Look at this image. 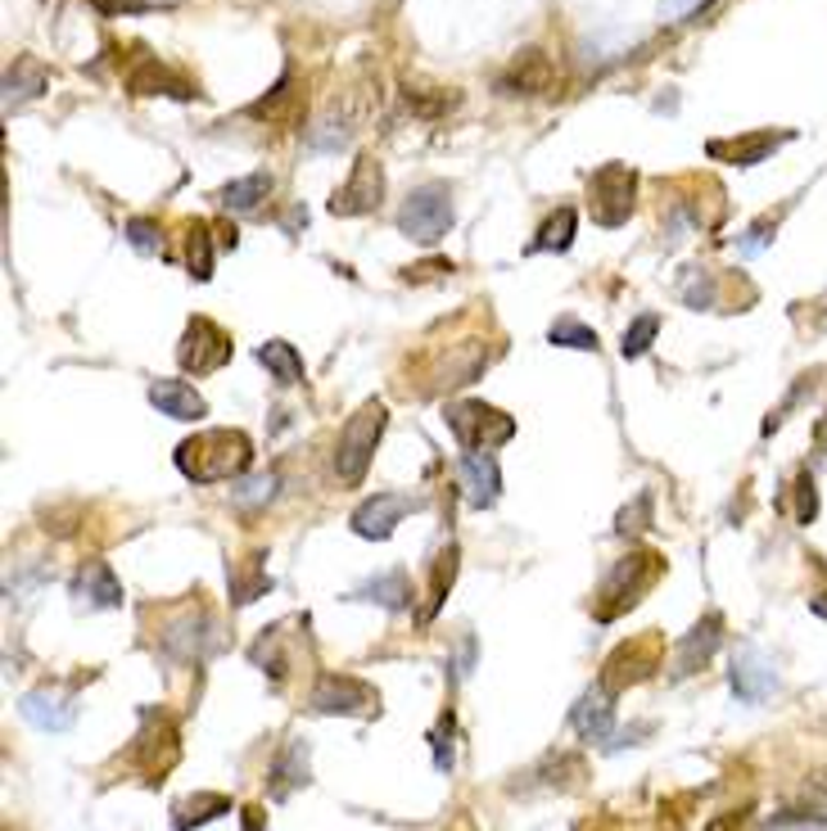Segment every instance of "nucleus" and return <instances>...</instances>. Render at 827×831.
Wrapping results in <instances>:
<instances>
[{
	"label": "nucleus",
	"mask_w": 827,
	"mask_h": 831,
	"mask_svg": "<svg viewBox=\"0 0 827 831\" xmlns=\"http://www.w3.org/2000/svg\"><path fill=\"white\" fill-rule=\"evenodd\" d=\"M289 100H295V73H285V77L276 81V87H272L263 100H254L244 113H250V118H267V122H272V118H285Z\"/></svg>",
	"instance_id": "72a5a7b5"
},
{
	"label": "nucleus",
	"mask_w": 827,
	"mask_h": 831,
	"mask_svg": "<svg viewBox=\"0 0 827 831\" xmlns=\"http://www.w3.org/2000/svg\"><path fill=\"white\" fill-rule=\"evenodd\" d=\"M186 267L195 280H209L213 276V240H209V226L195 222L186 231Z\"/></svg>",
	"instance_id": "7c9ffc66"
},
{
	"label": "nucleus",
	"mask_w": 827,
	"mask_h": 831,
	"mask_svg": "<svg viewBox=\"0 0 827 831\" xmlns=\"http://www.w3.org/2000/svg\"><path fill=\"white\" fill-rule=\"evenodd\" d=\"M452 226V190L443 181L417 186L398 208V231L417 244H439Z\"/></svg>",
	"instance_id": "423d86ee"
},
{
	"label": "nucleus",
	"mask_w": 827,
	"mask_h": 831,
	"mask_svg": "<svg viewBox=\"0 0 827 831\" xmlns=\"http://www.w3.org/2000/svg\"><path fill=\"white\" fill-rule=\"evenodd\" d=\"M633 195H638V173L629 163H606L588 177V208L597 226H625L633 213Z\"/></svg>",
	"instance_id": "0eeeda50"
},
{
	"label": "nucleus",
	"mask_w": 827,
	"mask_h": 831,
	"mask_svg": "<svg viewBox=\"0 0 827 831\" xmlns=\"http://www.w3.org/2000/svg\"><path fill=\"white\" fill-rule=\"evenodd\" d=\"M150 402L163 416H173V421H203V416H209L203 394L195 385H186V380H154L150 385Z\"/></svg>",
	"instance_id": "a211bd4d"
},
{
	"label": "nucleus",
	"mask_w": 827,
	"mask_h": 831,
	"mask_svg": "<svg viewBox=\"0 0 827 831\" xmlns=\"http://www.w3.org/2000/svg\"><path fill=\"white\" fill-rule=\"evenodd\" d=\"M258 362L272 370V380H276V385H304V357H299L295 344L267 340V344H258Z\"/></svg>",
	"instance_id": "bb28decb"
},
{
	"label": "nucleus",
	"mask_w": 827,
	"mask_h": 831,
	"mask_svg": "<svg viewBox=\"0 0 827 831\" xmlns=\"http://www.w3.org/2000/svg\"><path fill=\"white\" fill-rule=\"evenodd\" d=\"M272 195V173H250V177H240L231 186L218 190V203L227 208V213H254V208Z\"/></svg>",
	"instance_id": "a878e982"
},
{
	"label": "nucleus",
	"mask_w": 827,
	"mask_h": 831,
	"mask_svg": "<svg viewBox=\"0 0 827 831\" xmlns=\"http://www.w3.org/2000/svg\"><path fill=\"white\" fill-rule=\"evenodd\" d=\"M276 488H280V475L267 470V475H254V479L235 484L231 488V502L235 507H263V502H272V497H276Z\"/></svg>",
	"instance_id": "473e14b6"
},
{
	"label": "nucleus",
	"mask_w": 827,
	"mask_h": 831,
	"mask_svg": "<svg viewBox=\"0 0 827 831\" xmlns=\"http://www.w3.org/2000/svg\"><path fill=\"white\" fill-rule=\"evenodd\" d=\"M371 109H376V100H371L366 91H340V96H330L317 118H312V128H308V149L317 154H340L353 145V136L362 132V122L371 118Z\"/></svg>",
	"instance_id": "7ed1b4c3"
},
{
	"label": "nucleus",
	"mask_w": 827,
	"mask_h": 831,
	"mask_svg": "<svg viewBox=\"0 0 827 831\" xmlns=\"http://www.w3.org/2000/svg\"><path fill=\"white\" fill-rule=\"evenodd\" d=\"M295 786H308V745L304 741H289L280 760L272 764V800H285Z\"/></svg>",
	"instance_id": "b1692460"
},
{
	"label": "nucleus",
	"mask_w": 827,
	"mask_h": 831,
	"mask_svg": "<svg viewBox=\"0 0 827 831\" xmlns=\"http://www.w3.org/2000/svg\"><path fill=\"white\" fill-rule=\"evenodd\" d=\"M213 646H218V623L203 610L168 623V633H163V651H168L173 660H186V664H199Z\"/></svg>",
	"instance_id": "f8f14e48"
},
{
	"label": "nucleus",
	"mask_w": 827,
	"mask_h": 831,
	"mask_svg": "<svg viewBox=\"0 0 827 831\" xmlns=\"http://www.w3.org/2000/svg\"><path fill=\"white\" fill-rule=\"evenodd\" d=\"M443 421H448L452 439H457L466 452H493V447H503V443L516 439V421H511V416L498 411V407H488V402H479V398L448 402Z\"/></svg>",
	"instance_id": "20e7f679"
},
{
	"label": "nucleus",
	"mask_w": 827,
	"mask_h": 831,
	"mask_svg": "<svg viewBox=\"0 0 827 831\" xmlns=\"http://www.w3.org/2000/svg\"><path fill=\"white\" fill-rule=\"evenodd\" d=\"M122 231H128L132 248H141V254H158V248H163V231H158V222H150V218H132Z\"/></svg>",
	"instance_id": "4c0bfd02"
},
{
	"label": "nucleus",
	"mask_w": 827,
	"mask_h": 831,
	"mask_svg": "<svg viewBox=\"0 0 827 831\" xmlns=\"http://www.w3.org/2000/svg\"><path fill=\"white\" fill-rule=\"evenodd\" d=\"M706 5L710 0H660V14H665L670 23H683V19H696Z\"/></svg>",
	"instance_id": "a19ab883"
},
{
	"label": "nucleus",
	"mask_w": 827,
	"mask_h": 831,
	"mask_svg": "<svg viewBox=\"0 0 827 831\" xmlns=\"http://www.w3.org/2000/svg\"><path fill=\"white\" fill-rule=\"evenodd\" d=\"M46 68H41L32 55H19L14 64H10V73H5V109H19V104H27V100H36L41 91H46Z\"/></svg>",
	"instance_id": "4be33fe9"
},
{
	"label": "nucleus",
	"mask_w": 827,
	"mask_h": 831,
	"mask_svg": "<svg viewBox=\"0 0 827 831\" xmlns=\"http://www.w3.org/2000/svg\"><path fill=\"white\" fill-rule=\"evenodd\" d=\"M796 132H756V136H741V141H710L706 145V154L710 158H728V163H737V168H756V163L769 154V149H778L782 141H792Z\"/></svg>",
	"instance_id": "412c9836"
},
{
	"label": "nucleus",
	"mask_w": 827,
	"mask_h": 831,
	"mask_svg": "<svg viewBox=\"0 0 827 831\" xmlns=\"http://www.w3.org/2000/svg\"><path fill=\"white\" fill-rule=\"evenodd\" d=\"M574 732L584 736V741H606L610 736V723H615V710H610V691L597 683L593 691H584V700L574 705V714H570Z\"/></svg>",
	"instance_id": "aec40b11"
},
{
	"label": "nucleus",
	"mask_w": 827,
	"mask_h": 831,
	"mask_svg": "<svg viewBox=\"0 0 827 831\" xmlns=\"http://www.w3.org/2000/svg\"><path fill=\"white\" fill-rule=\"evenodd\" d=\"M651 524V492H642L638 497V502L633 507H625V511H619V533H638V529H647Z\"/></svg>",
	"instance_id": "ea45409f"
},
{
	"label": "nucleus",
	"mask_w": 827,
	"mask_h": 831,
	"mask_svg": "<svg viewBox=\"0 0 827 831\" xmlns=\"http://www.w3.org/2000/svg\"><path fill=\"white\" fill-rule=\"evenodd\" d=\"M218 813H231V800H222V796L186 800V805H177V831H190V822H209Z\"/></svg>",
	"instance_id": "c9c22d12"
},
{
	"label": "nucleus",
	"mask_w": 827,
	"mask_h": 831,
	"mask_svg": "<svg viewBox=\"0 0 827 831\" xmlns=\"http://www.w3.org/2000/svg\"><path fill=\"white\" fill-rule=\"evenodd\" d=\"M773 687H778L773 664H764L760 655H741V660L732 664V691H737L741 700H747V705H760Z\"/></svg>",
	"instance_id": "5701e85b"
},
{
	"label": "nucleus",
	"mask_w": 827,
	"mask_h": 831,
	"mask_svg": "<svg viewBox=\"0 0 827 831\" xmlns=\"http://www.w3.org/2000/svg\"><path fill=\"white\" fill-rule=\"evenodd\" d=\"M244 831H258V818H244Z\"/></svg>",
	"instance_id": "de8ad7c7"
},
{
	"label": "nucleus",
	"mask_w": 827,
	"mask_h": 831,
	"mask_svg": "<svg viewBox=\"0 0 827 831\" xmlns=\"http://www.w3.org/2000/svg\"><path fill=\"white\" fill-rule=\"evenodd\" d=\"M91 5L104 10V14H150V10H158L150 0H91Z\"/></svg>",
	"instance_id": "37998d69"
},
{
	"label": "nucleus",
	"mask_w": 827,
	"mask_h": 831,
	"mask_svg": "<svg viewBox=\"0 0 827 831\" xmlns=\"http://www.w3.org/2000/svg\"><path fill=\"white\" fill-rule=\"evenodd\" d=\"M552 87H556V68L543 51H520L511 59V68L498 77L503 96H548Z\"/></svg>",
	"instance_id": "ddd939ff"
},
{
	"label": "nucleus",
	"mask_w": 827,
	"mask_h": 831,
	"mask_svg": "<svg viewBox=\"0 0 827 831\" xmlns=\"http://www.w3.org/2000/svg\"><path fill=\"white\" fill-rule=\"evenodd\" d=\"M452 578H457V547H448L439 561H434V597H430V614L439 610V601H443V592L452 588Z\"/></svg>",
	"instance_id": "58836bf2"
},
{
	"label": "nucleus",
	"mask_w": 827,
	"mask_h": 831,
	"mask_svg": "<svg viewBox=\"0 0 827 831\" xmlns=\"http://www.w3.org/2000/svg\"><path fill=\"white\" fill-rule=\"evenodd\" d=\"M574 226H578L574 208H556V213L539 226V235L529 240V254H565V248L574 244Z\"/></svg>",
	"instance_id": "cd10ccee"
},
{
	"label": "nucleus",
	"mask_w": 827,
	"mask_h": 831,
	"mask_svg": "<svg viewBox=\"0 0 827 831\" xmlns=\"http://www.w3.org/2000/svg\"><path fill=\"white\" fill-rule=\"evenodd\" d=\"M128 91L132 96H173V100H195L199 96L186 77H177L168 64H158V59H141L128 73Z\"/></svg>",
	"instance_id": "2eb2a0df"
},
{
	"label": "nucleus",
	"mask_w": 827,
	"mask_h": 831,
	"mask_svg": "<svg viewBox=\"0 0 827 831\" xmlns=\"http://www.w3.org/2000/svg\"><path fill=\"white\" fill-rule=\"evenodd\" d=\"M462 484H466L471 507L484 511V507L498 502L503 470H498V462H493V452H466V456H462Z\"/></svg>",
	"instance_id": "f3484780"
},
{
	"label": "nucleus",
	"mask_w": 827,
	"mask_h": 831,
	"mask_svg": "<svg viewBox=\"0 0 827 831\" xmlns=\"http://www.w3.org/2000/svg\"><path fill=\"white\" fill-rule=\"evenodd\" d=\"M801 524H809L814 516H818V492H814V479L809 475H801Z\"/></svg>",
	"instance_id": "c03bdc74"
},
{
	"label": "nucleus",
	"mask_w": 827,
	"mask_h": 831,
	"mask_svg": "<svg viewBox=\"0 0 827 831\" xmlns=\"http://www.w3.org/2000/svg\"><path fill=\"white\" fill-rule=\"evenodd\" d=\"M376 700H381L376 691H371L362 678H349V674H321L317 687H312V710L317 714H362Z\"/></svg>",
	"instance_id": "9d476101"
},
{
	"label": "nucleus",
	"mask_w": 827,
	"mask_h": 831,
	"mask_svg": "<svg viewBox=\"0 0 827 831\" xmlns=\"http://www.w3.org/2000/svg\"><path fill=\"white\" fill-rule=\"evenodd\" d=\"M683 303L696 308V312H701V308H715V303H719V285H715L706 272H692V280L683 285Z\"/></svg>",
	"instance_id": "e433bc0d"
},
{
	"label": "nucleus",
	"mask_w": 827,
	"mask_h": 831,
	"mask_svg": "<svg viewBox=\"0 0 827 831\" xmlns=\"http://www.w3.org/2000/svg\"><path fill=\"white\" fill-rule=\"evenodd\" d=\"M227 578H231V601L235 606H250L263 592H272V578H267V569L258 561H250V569H227Z\"/></svg>",
	"instance_id": "c756f323"
},
{
	"label": "nucleus",
	"mask_w": 827,
	"mask_h": 831,
	"mask_svg": "<svg viewBox=\"0 0 827 831\" xmlns=\"http://www.w3.org/2000/svg\"><path fill=\"white\" fill-rule=\"evenodd\" d=\"M353 597H357V601H376V606H385V610H407V606H411V584H407L403 569H389V574L366 578V584H362Z\"/></svg>",
	"instance_id": "393cba45"
},
{
	"label": "nucleus",
	"mask_w": 827,
	"mask_h": 831,
	"mask_svg": "<svg viewBox=\"0 0 827 831\" xmlns=\"http://www.w3.org/2000/svg\"><path fill=\"white\" fill-rule=\"evenodd\" d=\"M254 462V443L240 430H203L177 447V470L195 484L240 479Z\"/></svg>",
	"instance_id": "f257e3e1"
},
{
	"label": "nucleus",
	"mask_w": 827,
	"mask_h": 831,
	"mask_svg": "<svg viewBox=\"0 0 827 831\" xmlns=\"http://www.w3.org/2000/svg\"><path fill=\"white\" fill-rule=\"evenodd\" d=\"M719 629H724V619H719V614H706V619H701L696 629H692V633L679 642V660H674V664H679V669H674L679 678L696 674L701 664H706V660L715 655V646H719V638H724Z\"/></svg>",
	"instance_id": "6ab92c4d"
},
{
	"label": "nucleus",
	"mask_w": 827,
	"mask_h": 831,
	"mask_svg": "<svg viewBox=\"0 0 827 831\" xmlns=\"http://www.w3.org/2000/svg\"><path fill=\"white\" fill-rule=\"evenodd\" d=\"M385 421H389L385 402H366V407H357L349 416V425L340 430V443H335V475H340V484L357 488L366 479V466H371V456H376Z\"/></svg>",
	"instance_id": "f03ea898"
},
{
	"label": "nucleus",
	"mask_w": 827,
	"mask_h": 831,
	"mask_svg": "<svg viewBox=\"0 0 827 831\" xmlns=\"http://www.w3.org/2000/svg\"><path fill=\"white\" fill-rule=\"evenodd\" d=\"M655 335H660V317H655V312H642V317L625 330V344H619V353H625V357L633 362V357H642V353L651 348Z\"/></svg>",
	"instance_id": "f704fd0d"
},
{
	"label": "nucleus",
	"mask_w": 827,
	"mask_h": 831,
	"mask_svg": "<svg viewBox=\"0 0 827 831\" xmlns=\"http://www.w3.org/2000/svg\"><path fill=\"white\" fill-rule=\"evenodd\" d=\"M73 597L87 610H118L122 606V584L113 578V569L104 561H87L73 578Z\"/></svg>",
	"instance_id": "4468645a"
},
{
	"label": "nucleus",
	"mask_w": 827,
	"mask_h": 831,
	"mask_svg": "<svg viewBox=\"0 0 827 831\" xmlns=\"http://www.w3.org/2000/svg\"><path fill=\"white\" fill-rule=\"evenodd\" d=\"M23 719L46 728V732H64L73 719H77V705H73V691H55V687H36L23 696Z\"/></svg>",
	"instance_id": "dca6fc26"
},
{
	"label": "nucleus",
	"mask_w": 827,
	"mask_h": 831,
	"mask_svg": "<svg viewBox=\"0 0 827 831\" xmlns=\"http://www.w3.org/2000/svg\"><path fill=\"white\" fill-rule=\"evenodd\" d=\"M403 104L417 113V118H443L462 104V91H448V87H403Z\"/></svg>",
	"instance_id": "c85d7f7f"
},
{
	"label": "nucleus",
	"mask_w": 827,
	"mask_h": 831,
	"mask_svg": "<svg viewBox=\"0 0 827 831\" xmlns=\"http://www.w3.org/2000/svg\"><path fill=\"white\" fill-rule=\"evenodd\" d=\"M417 507L411 497H403V492H376V497H366V502L353 511V533L357 538H371V543H385V538L398 529V520Z\"/></svg>",
	"instance_id": "9b49d317"
},
{
	"label": "nucleus",
	"mask_w": 827,
	"mask_h": 831,
	"mask_svg": "<svg viewBox=\"0 0 827 831\" xmlns=\"http://www.w3.org/2000/svg\"><path fill=\"white\" fill-rule=\"evenodd\" d=\"M548 340H552L556 348H578V353H593V348H597V330H593V325H584V321H574V317H561V321H552Z\"/></svg>",
	"instance_id": "2f4dec72"
},
{
	"label": "nucleus",
	"mask_w": 827,
	"mask_h": 831,
	"mask_svg": "<svg viewBox=\"0 0 827 831\" xmlns=\"http://www.w3.org/2000/svg\"><path fill=\"white\" fill-rule=\"evenodd\" d=\"M177 362H181L186 370H195V376H213V370H222V366L231 362V335H227L218 321L195 317V321L186 325L181 344H177Z\"/></svg>",
	"instance_id": "6e6552de"
},
{
	"label": "nucleus",
	"mask_w": 827,
	"mask_h": 831,
	"mask_svg": "<svg viewBox=\"0 0 827 831\" xmlns=\"http://www.w3.org/2000/svg\"><path fill=\"white\" fill-rule=\"evenodd\" d=\"M741 827H747V809H728V813L715 818L706 831H741Z\"/></svg>",
	"instance_id": "a18cd8bd"
},
{
	"label": "nucleus",
	"mask_w": 827,
	"mask_h": 831,
	"mask_svg": "<svg viewBox=\"0 0 827 831\" xmlns=\"http://www.w3.org/2000/svg\"><path fill=\"white\" fill-rule=\"evenodd\" d=\"M660 569H665V561H660L655 552H633L625 561H615V569L606 574V584H602V601H597V619H615L619 610H629L638 606V597L660 578Z\"/></svg>",
	"instance_id": "39448f33"
},
{
	"label": "nucleus",
	"mask_w": 827,
	"mask_h": 831,
	"mask_svg": "<svg viewBox=\"0 0 827 831\" xmlns=\"http://www.w3.org/2000/svg\"><path fill=\"white\" fill-rule=\"evenodd\" d=\"M381 199H385V168L371 154H362L353 163L349 181L330 195V213L335 218H362V213H376Z\"/></svg>",
	"instance_id": "1a4fd4ad"
},
{
	"label": "nucleus",
	"mask_w": 827,
	"mask_h": 831,
	"mask_svg": "<svg viewBox=\"0 0 827 831\" xmlns=\"http://www.w3.org/2000/svg\"><path fill=\"white\" fill-rule=\"evenodd\" d=\"M809 610H814V614H823V619H827V597H814V601H809Z\"/></svg>",
	"instance_id": "49530a36"
},
{
	"label": "nucleus",
	"mask_w": 827,
	"mask_h": 831,
	"mask_svg": "<svg viewBox=\"0 0 827 831\" xmlns=\"http://www.w3.org/2000/svg\"><path fill=\"white\" fill-rule=\"evenodd\" d=\"M452 272H457V267H452L448 258H430V263H417V267H407L403 276L421 285V280H434V276H452Z\"/></svg>",
	"instance_id": "79ce46f5"
}]
</instances>
